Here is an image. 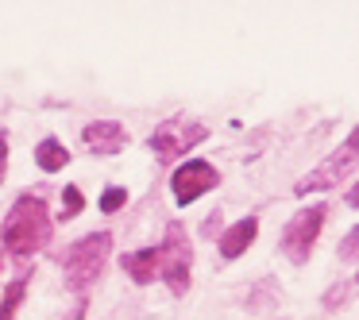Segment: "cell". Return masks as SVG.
Listing matches in <instances>:
<instances>
[{
    "instance_id": "6da1fadb",
    "label": "cell",
    "mask_w": 359,
    "mask_h": 320,
    "mask_svg": "<svg viewBox=\"0 0 359 320\" xmlns=\"http://www.w3.org/2000/svg\"><path fill=\"white\" fill-rule=\"evenodd\" d=\"M50 232H55V224H50L47 201L39 193H20L12 201L4 224H0V247L12 258H32L35 251H43L50 243Z\"/></svg>"
},
{
    "instance_id": "7a4b0ae2",
    "label": "cell",
    "mask_w": 359,
    "mask_h": 320,
    "mask_svg": "<svg viewBox=\"0 0 359 320\" xmlns=\"http://www.w3.org/2000/svg\"><path fill=\"white\" fill-rule=\"evenodd\" d=\"M112 255V232H89L78 243H70L62 255V274H66V289L74 293H89V286H97V278L104 274Z\"/></svg>"
},
{
    "instance_id": "3957f363",
    "label": "cell",
    "mask_w": 359,
    "mask_h": 320,
    "mask_svg": "<svg viewBox=\"0 0 359 320\" xmlns=\"http://www.w3.org/2000/svg\"><path fill=\"white\" fill-rule=\"evenodd\" d=\"M158 278L166 281L174 297H186L194 286V247H189V235L178 220H170L166 239L158 243Z\"/></svg>"
},
{
    "instance_id": "277c9868",
    "label": "cell",
    "mask_w": 359,
    "mask_h": 320,
    "mask_svg": "<svg viewBox=\"0 0 359 320\" xmlns=\"http://www.w3.org/2000/svg\"><path fill=\"white\" fill-rule=\"evenodd\" d=\"M325 220H328V204L317 201V204H309V209L294 212V216H290V224L282 228L278 247H282V255H286L294 266H305V263H309L313 247H317V239H320V228H325Z\"/></svg>"
},
{
    "instance_id": "5b68a950",
    "label": "cell",
    "mask_w": 359,
    "mask_h": 320,
    "mask_svg": "<svg viewBox=\"0 0 359 320\" xmlns=\"http://www.w3.org/2000/svg\"><path fill=\"white\" fill-rule=\"evenodd\" d=\"M205 139H209V127L205 124L174 116V120H163V124L151 132L147 147L158 155V162H174V158L189 155V151H194L197 143H205Z\"/></svg>"
},
{
    "instance_id": "8992f818",
    "label": "cell",
    "mask_w": 359,
    "mask_h": 320,
    "mask_svg": "<svg viewBox=\"0 0 359 320\" xmlns=\"http://www.w3.org/2000/svg\"><path fill=\"white\" fill-rule=\"evenodd\" d=\"M355 147H359V135L351 132L348 139H344V147H336L332 155L317 166V170H309L302 181H297L294 193L297 197H309V193H320V189L344 186V178H351V174H355Z\"/></svg>"
},
{
    "instance_id": "52a82bcc",
    "label": "cell",
    "mask_w": 359,
    "mask_h": 320,
    "mask_svg": "<svg viewBox=\"0 0 359 320\" xmlns=\"http://www.w3.org/2000/svg\"><path fill=\"white\" fill-rule=\"evenodd\" d=\"M220 186V170L212 162H205V158H189V162H182L178 170L170 174V193H174V204H194L201 201L205 193H212V189Z\"/></svg>"
},
{
    "instance_id": "ba28073f",
    "label": "cell",
    "mask_w": 359,
    "mask_h": 320,
    "mask_svg": "<svg viewBox=\"0 0 359 320\" xmlns=\"http://www.w3.org/2000/svg\"><path fill=\"white\" fill-rule=\"evenodd\" d=\"M81 143H86L93 155L112 158L128 147V127L120 124V120H93V124L81 127Z\"/></svg>"
},
{
    "instance_id": "9c48e42d",
    "label": "cell",
    "mask_w": 359,
    "mask_h": 320,
    "mask_svg": "<svg viewBox=\"0 0 359 320\" xmlns=\"http://www.w3.org/2000/svg\"><path fill=\"white\" fill-rule=\"evenodd\" d=\"M255 235H259V216L236 220L232 228L220 232V258H224V263H236L240 255H248V247L255 243Z\"/></svg>"
},
{
    "instance_id": "30bf717a",
    "label": "cell",
    "mask_w": 359,
    "mask_h": 320,
    "mask_svg": "<svg viewBox=\"0 0 359 320\" xmlns=\"http://www.w3.org/2000/svg\"><path fill=\"white\" fill-rule=\"evenodd\" d=\"M124 274L135 281V286H151L158 278V247H140V251H128L120 258Z\"/></svg>"
},
{
    "instance_id": "8fae6325",
    "label": "cell",
    "mask_w": 359,
    "mask_h": 320,
    "mask_svg": "<svg viewBox=\"0 0 359 320\" xmlns=\"http://www.w3.org/2000/svg\"><path fill=\"white\" fill-rule=\"evenodd\" d=\"M35 162H39L43 174H58L70 162V151H66V143H58L55 135H50V139H43L39 147H35Z\"/></svg>"
},
{
    "instance_id": "7c38bea8",
    "label": "cell",
    "mask_w": 359,
    "mask_h": 320,
    "mask_svg": "<svg viewBox=\"0 0 359 320\" xmlns=\"http://www.w3.org/2000/svg\"><path fill=\"white\" fill-rule=\"evenodd\" d=\"M27 281H32V274L20 270L16 278L4 286V297H0V320H16L20 305H24V297H27Z\"/></svg>"
},
{
    "instance_id": "4fadbf2b",
    "label": "cell",
    "mask_w": 359,
    "mask_h": 320,
    "mask_svg": "<svg viewBox=\"0 0 359 320\" xmlns=\"http://www.w3.org/2000/svg\"><path fill=\"white\" fill-rule=\"evenodd\" d=\"M355 286L359 281L355 278H344V281H336L332 289H328L325 297H320V305H325L328 312H336V309H344V305H351V297H355Z\"/></svg>"
},
{
    "instance_id": "5bb4252c",
    "label": "cell",
    "mask_w": 359,
    "mask_h": 320,
    "mask_svg": "<svg viewBox=\"0 0 359 320\" xmlns=\"http://www.w3.org/2000/svg\"><path fill=\"white\" fill-rule=\"evenodd\" d=\"M81 209H86V197H81V189H78V186H66V189H62V220L81 216Z\"/></svg>"
},
{
    "instance_id": "9a60e30c",
    "label": "cell",
    "mask_w": 359,
    "mask_h": 320,
    "mask_svg": "<svg viewBox=\"0 0 359 320\" xmlns=\"http://www.w3.org/2000/svg\"><path fill=\"white\" fill-rule=\"evenodd\" d=\"M128 204V189L124 186H109L101 193V212H120Z\"/></svg>"
},
{
    "instance_id": "2e32d148",
    "label": "cell",
    "mask_w": 359,
    "mask_h": 320,
    "mask_svg": "<svg viewBox=\"0 0 359 320\" xmlns=\"http://www.w3.org/2000/svg\"><path fill=\"white\" fill-rule=\"evenodd\" d=\"M263 293H251L248 297V305H251V312H263V309H274V289H271V281H263Z\"/></svg>"
},
{
    "instance_id": "e0dca14e",
    "label": "cell",
    "mask_w": 359,
    "mask_h": 320,
    "mask_svg": "<svg viewBox=\"0 0 359 320\" xmlns=\"http://www.w3.org/2000/svg\"><path fill=\"white\" fill-rule=\"evenodd\" d=\"M355 247H359V232L351 228V232L344 235V243H340V258H344V263H355Z\"/></svg>"
},
{
    "instance_id": "ac0fdd59",
    "label": "cell",
    "mask_w": 359,
    "mask_h": 320,
    "mask_svg": "<svg viewBox=\"0 0 359 320\" xmlns=\"http://www.w3.org/2000/svg\"><path fill=\"white\" fill-rule=\"evenodd\" d=\"M8 178V132H0V186Z\"/></svg>"
},
{
    "instance_id": "d6986e66",
    "label": "cell",
    "mask_w": 359,
    "mask_h": 320,
    "mask_svg": "<svg viewBox=\"0 0 359 320\" xmlns=\"http://www.w3.org/2000/svg\"><path fill=\"white\" fill-rule=\"evenodd\" d=\"M86 312H89V293H81L78 305L70 309V316H66V320H86Z\"/></svg>"
},
{
    "instance_id": "ffe728a7",
    "label": "cell",
    "mask_w": 359,
    "mask_h": 320,
    "mask_svg": "<svg viewBox=\"0 0 359 320\" xmlns=\"http://www.w3.org/2000/svg\"><path fill=\"white\" fill-rule=\"evenodd\" d=\"M217 224H220V212H209V220H205V235H217Z\"/></svg>"
}]
</instances>
